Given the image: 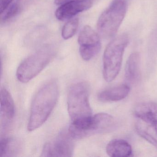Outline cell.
<instances>
[{
	"mask_svg": "<svg viewBox=\"0 0 157 157\" xmlns=\"http://www.w3.org/2000/svg\"><path fill=\"white\" fill-rule=\"evenodd\" d=\"M56 54V48L48 45L29 56L17 69L16 77L18 80L26 83L33 79L50 63Z\"/></svg>",
	"mask_w": 157,
	"mask_h": 157,
	"instance_id": "cell-3",
	"label": "cell"
},
{
	"mask_svg": "<svg viewBox=\"0 0 157 157\" xmlns=\"http://www.w3.org/2000/svg\"><path fill=\"white\" fill-rule=\"evenodd\" d=\"M127 10V0H113L98 19L97 27L101 36L110 39L122 24Z\"/></svg>",
	"mask_w": 157,
	"mask_h": 157,
	"instance_id": "cell-6",
	"label": "cell"
},
{
	"mask_svg": "<svg viewBox=\"0 0 157 157\" xmlns=\"http://www.w3.org/2000/svg\"><path fill=\"white\" fill-rule=\"evenodd\" d=\"M91 0L70 1L60 5L56 12V16L59 21H64L90 9L92 6Z\"/></svg>",
	"mask_w": 157,
	"mask_h": 157,
	"instance_id": "cell-9",
	"label": "cell"
},
{
	"mask_svg": "<svg viewBox=\"0 0 157 157\" xmlns=\"http://www.w3.org/2000/svg\"><path fill=\"white\" fill-rule=\"evenodd\" d=\"M106 153L112 157H128L132 156V149L131 145L126 140L114 139L107 144Z\"/></svg>",
	"mask_w": 157,
	"mask_h": 157,
	"instance_id": "cell-14",
	"label": "cell"
},
{
	"mask_svg": "<svg viewBox=\"0 0 157 157\" xmlns=\"http://www.w3.org/2000/svg\"><path fill=\"white\" fill-rule=\"evenodd\" d=\"M70 1L71 0H55V3L56 5H61Z\"/></svg>",
	"mask_w": 157,
	"mask_h": 157,
	"instance_id": "cell-20",
	"label": "cell"
},
{
	"mask_svg": "<svg viewBox=\"0 0 157 157\" xmlns=\"http://www.w3.org/2000/svg\"><path fill=\"white\" fill-rule=\"evenodd\" d=\"M58 85L51 81L37 92L32 102L27 128L33 131L41 127L51 114L57 102Z\"/></svg>",
	"mask_w": 157,
	"mask_h": 157,
	"instance_id": "cell-1",
	"label": "cell"
},
{
	"mask_svg": "<svg viewBox=\"0 0 157 157\" xmlns=\"http://www.w3.org/2000/svg\"><path fill=\"white\" fill-rule=\"evenodd\" d=\"M130 89L128 85L122 84L106 89L98 94V98L102 102L117 101L128 95Z\"/></svg>",
	"mask_w": 157,
	"mask_h": 157,
	"instance_id": "cell-13",
	"label": "cell"
},
{
	"mask_svg": "<svg viewBox=\"0 0 157 157\" xmlns=\"http://www.w3.org/2000/svg\"><path fill=\"white\" fill-rule=\"evenodd\" d=\"M128 42V36L123 34L114 38L106 47L103 58V73L106 82L113 81L119 73L124 52Z\"/></svg>",
	"mask_w": 157,
	"mask_h": 157,
	"instance_id": "cell-5",
	"label": "cell"
},
{
	"mask_svg": "<svg viewBox=\"0 0 157 157\" xmlns=\"http://www.w3.org/2000/svg\"><path fill=\"white\" fill-rule=\"evenodd\" d=\"M35 0H16L12 3L8 8L1 13V22H6L18 15L25 9V7L29 6L33 3Z\"/></svg>",
	"mask_w": 157,
	"mask_h": 157,
	"instance_id": "cell-17",
	"label": "cell"
},
{
	"mask_svg": "<svg viewBox=\"0 0 157 157\" xmlns=\"http://www.w3.org/2000/svg\"><path fill=\"white\" fill-rule=\"evenodd\" d=\"M140 77V56L139 53H132L128 59L125 70V77L129 83H136Z\"/></svg>",
	"mask_w": 157,
	"mask_h": 157,
	"instance_id": "cell-12",
	"label": "cell"
},
{
	"mask_svg": "<svg viewBox=\"0 0 157 157\" xmlns=\"http://www.w3.org/2000/svg\"><path fill=\"white\" fill-rule=\"evenodd\" d=\"M72 139L68 131L61 133L44 146L41 156L71 157L74 150Z\"/></svg>",
	"mask_w": 157,
	"mask_h": 157,
	"instance_id": "cell-7",
	"label": "cell"
},
{
	"mask_svg": "<svg viewBox=\"0 0 157 157\" xmlns=\"http://www.w3.org/2000/svg\"><path fill=\"white\" fill-rule=\"evenodd\" d=\"M115 126V120L113 116L105 113H99L86 119L71 123L68 132L73 139H82L110 132Z\"/></svg>",
	"mask_w": 157,
	"mask_h": 157,
	"instance_id": "cell-2",
	"label": "cell"
},
{
	"mask_svg": "<svg viewBox=\"0 0 157 157\" xmlns=\"http://www.w3.org/2000/svg\"><path fill=\"white\" fill-rule=\"evenodd\" d=\"M21 142L17 139L4 137L0 141V157L15 156L21 149Z\"/></svg>",
	"mask_w": 157,
	"mask_h": 157,
	"instance_id": "cell-16",
	"label": "cell"
},
{
	"mask_svg": "<svg viewBox=\"0 0 157 157\" xmlns=\"http://www.w3.org/2000/svg\"><path fill=\"white\" fill-rule=\"evenodd\" d=\"M13 0H0V11L2 13L12 3Z\"/></svg>",
	"mask_w": 157,
	"mask_h": 157,
	"instance_id": "cell-19",
	"label": "cell"
},
{
	"mask_svg": "<svg viewBox=\"0 0 157 157\" xmlns=\"http://www.w3.org/2000/svg\"><path fill=\"white\" fill-rule=\"evenodd\" d=\"M0 113L2 122L5 128L12 121L15 114L14 102L10 94L6 89H2L0 93Z\"/></svg>",
	"mask_w": 157,
	"mask_h": 157,
	"instance_id": "cell-10",
	"label": "cell"
},
{
	"mask_svg": "<svg viewBox=\"0 0 157 157\" xmlns=\"http://www.w3.org/2000/svg\"><path fill=\"white\" fill-rule=\"evenodd\" d=\"M79 53L84 60L94 57L100 51L101 43L98 34L90 27L86 25L80 33L78 38Z\"/></svg>",
	"mask_w": 157,
	"mask_h": 157,
	"instance_id": "cell-8",
	"label": "cell"
},
{
	"mask_svg": "<svg viewBox=\"0 0 157 157\" xmlns=\"http://www.w3.org/2000/svg\"><path fill=\"white\" fill-rule=\"evenodd\" d=\"M79 25V20L77 18L72 19L67 23L62 28V37L65 40L71 38L77 32Z\"/></svg>",
	"mask_w": 157,
	"mask_h": 157,
	"instance_id": "cell-18",
	"label": "cell"
},
{
	"mask_svg": "<svg viewBox=\"0 0 157 157\" xmlns=\"http://www.w3.org/2000/svg\"><path fill=\"white\" fill-rule=\"evenodd\" d=\"M136 129L140 136L157 148V124L139 121L136 124Z\"/></svg>",
	"mask_w": 157,
	"mask_h": 157,
	"instance_id": "cell-15",
	"label": "cell"
},
{
	"mask_svg": "<svg viewBox=\"0 0 157 157\" xmlns=\"http://www.w3.org/2000/svg\"><path fill=\"white\" fill-rule=\"evenodd\" d=\"M89 98V87L86 82H77L70 87L67 95V108L71 123L92 116Z\"/></svg>",
	"mask_w": 157,
	"mask_h": 157,
	"instance_id": "cell-4",
	"label": "cell"
},
{
	"mask_svg": "<svg viewBox=\"0 0 157 157\" xmlns=\"http://www.w3.org/2000/svg\"><path fill=\"white\" fill-rule=\"evenodd\" d=\"M135 115L140 120L149 124H157V103H143L135 109Z\"/></svg>",
	"mask_w": 157,
	"mask_h": 157,
	"instance_id": "cell-11",
	"label": "cell"
}]
</instances>
